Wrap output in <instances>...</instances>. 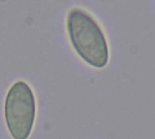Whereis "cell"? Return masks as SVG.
I'll return each mask as SVG.
<instances>
[{"mask_svg":"<svg viewBox=\"0 0 155 139\" xmlns=\"http://www.w3.org/2000/svg\"><path fill=\"white\" fill-rule=\"evenodd\" d=\"M70 42L77 54L92 67L101 69L109 62V46L99 23L87 11L74 7L66 17Z\"/></svg>","mask_w":155,"mask_h":139,"instance_id":"1","label":"cell"},{"mask_svg":"<svg viewBox=\"0 0 155 139\" xmlns=\"http://www.w3.org/2000/svg\"><path fill=\"white\" fill-rule=\"evenodd\" d=\"M5 120L14 139L29 137L36 114V101L31 86L25 81L14 82L5 99Z\"/></svg>","mask_w":155,"mask_h":139,"instance_id":"2","label":"cell"}]
</instances>
